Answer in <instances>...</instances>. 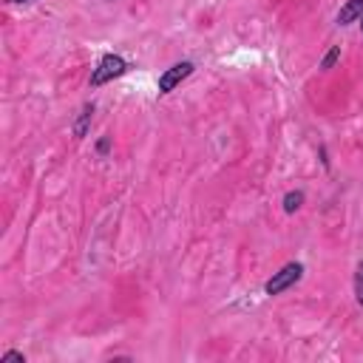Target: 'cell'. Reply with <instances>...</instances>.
<instances>
[{
	"label": "cell",
	"instance_id": "1",
	"mask_svg": "<svg viewBox=\"0 0 363 363\" xmlns=\"http://www.w3.org/2000/svg\"><path fill=\"white\" fill-rule=\"evenodd\" d=\"M301 278H303V264H301V261H289V264H284L278 272H272V278L264 284V292H267V295H281V292L292 289Z\"/></svg>",
	"mask_w": 363,
	"mask_h": 363
},
{
	"label": "cell",
	"instance_id": "2",
	"mask_svg": "<svg viewBox=\"0 0 363 363\" xmlns=\"http://www.w3.org/2000/svg\"><path fill=\"white\" fill-rule=\"evenodd\" d=\"M125 71H128V60H125V57H119V54H102V60H99L96 68L91 71V85L99 88V85H105V82L122 77Z\"/></svg>",
	"mask_w": 363,
	"mask_h": 363
},
{
	"label": "cell",
	"instance_id": "3",
	"mask_svg": "<svg viewBox=\"0 0 363 363\" xmlns=\"http://www.w3.org/2000/svg\"><path fill=\"white\" fill-rule=\"evenodd\" d=\"M193 62L190 60H182V62H176V65H170V68H164L162 74H159V82H156V88H159V94L164 96V94H170V91H176V85H182V79H187L190 74H193Z\"/></svg>",
	"mask_w": 363,
	"mask_h": 363
},
{
	"label": "cell",
	"instance_id": "4",
	"mask_svg": "<svg viewBox=\"0 0 363 363\" xmlns=\"http://www.w3.org/2000/svg\"><path fill=\"white\" fill-rule=\"evenodd\" d=\"M94 111H96V105H94V102H85V105L79 108V116L74 119V128H71L77 139H82V136L88 133V128H91V119H94Z\"/></svg>",
	"mask_w": 363,
	"mask_h": 363
},
{
	"label": "cell",
	"instance_id": "5",
	"mask_svg": "<svg viewBox=\"0 0 363 363\" xmlns=\"http://www.w3.org/2000/svg\"><path fill=\"white\" fill-rule=\"evenodd\" d=\"M363 17V0H346V6L337 11V26H349Z\"/></svg>",
	"mask_w": 363,
	"mask_h": 363
},
{
	"label": "cell",
	"instance_id": "6",
	"mask_svg": "<svg viewBox=\"0 0 363 363\" xmlns=\"http://www.w3.org/2000/svg\"><path fill=\"white\" fill-rule=\"evenodd\" d=\"M303 190H289L286 196H284V213H295V210H301V204H303Z\"/></svg>",
	"mask_w": 363,
	"mask_h": 363
},
{
	"label": "cell",
	"instance_id": "7",
	"mask_svg": "<svg viewBox=\"0 0 363 363\" xmlns=\"http://www.w3.org/2000/svg\"><path fill=\"white\" fill-rule=\"evenodd\" d=\"M337 60H340V45H332V48L323 54V60H320V68H323V71H329V68H332Z\"/></svg>",
	"mask_w": 363,
	"mask_h": 363
},
{
	"label": "cell",
	"instance_id": "8",
	"mask_svg": "<svg viewBox=\"0 0 363 363\" xmlns=\"http://www.w3.org/2000/svg\"><path fill=\"white\" fill-rule=\"evenodd\" d=\"M354 298H357V303L363 306V261L354 267Z\"/></svg>",
	"mask_w": 363,
	"mask_h": 363
},
{
	"label": "cell",
	"instance_id": "9",
	"mask_svg": "<svg viewBox=\"0 0 363 363\" xmlns=\"http://www.w3.org/2000/svg\"><path fill=\"white\" fill-rule=\"evenodd\" d=\"M108 150H111V136H102V139L96 142V153H99V156H108Z\"/></svg>",
	"mask_w": 363,
	"mask_h": 363
},
{
	"label": "cell",
	"instance_id": "10",
	"mask_svg": "<svg viewBox=\"0 0 363 363\" xmlns=\"http://www.w3.org/2000/svg\"><path fill=\"white\" fill-rule=\"evenodd\" d=\"M0 360H3V363H9V360H20V363H26V354L11 349V352H3V357H0Z\"/></svg>",
	"mask_w": 363,
	"mask_h": 363
},
{
	"label": "cell",
	"instance_id": "11",
	"mask_svg": "<svg viewBox=\"0 0 363 363\" xmlns=\"http://www.w3.org/2000/svg\"><path fill=\"white\" fill-rule=\"evenodd\" d=\"M9 3H28V0H9Z\"/></svg>",
	"mask_w": 363,
	"mask_h": 363
},
{
	"label": "cell",
	"instance_id": "12",
	"mask_svg": "<svg viewBox=\"0 0 363 363\" xmlns=\"http://www.w3.org/2000/svg\"><path fill=\"white\" fill-rule=\"evenodd\" d=\"M360 31H363V17H360Z\"/></svg>",
	"mask_w": 363,
	"mask_h": 363
}]
</instances>
